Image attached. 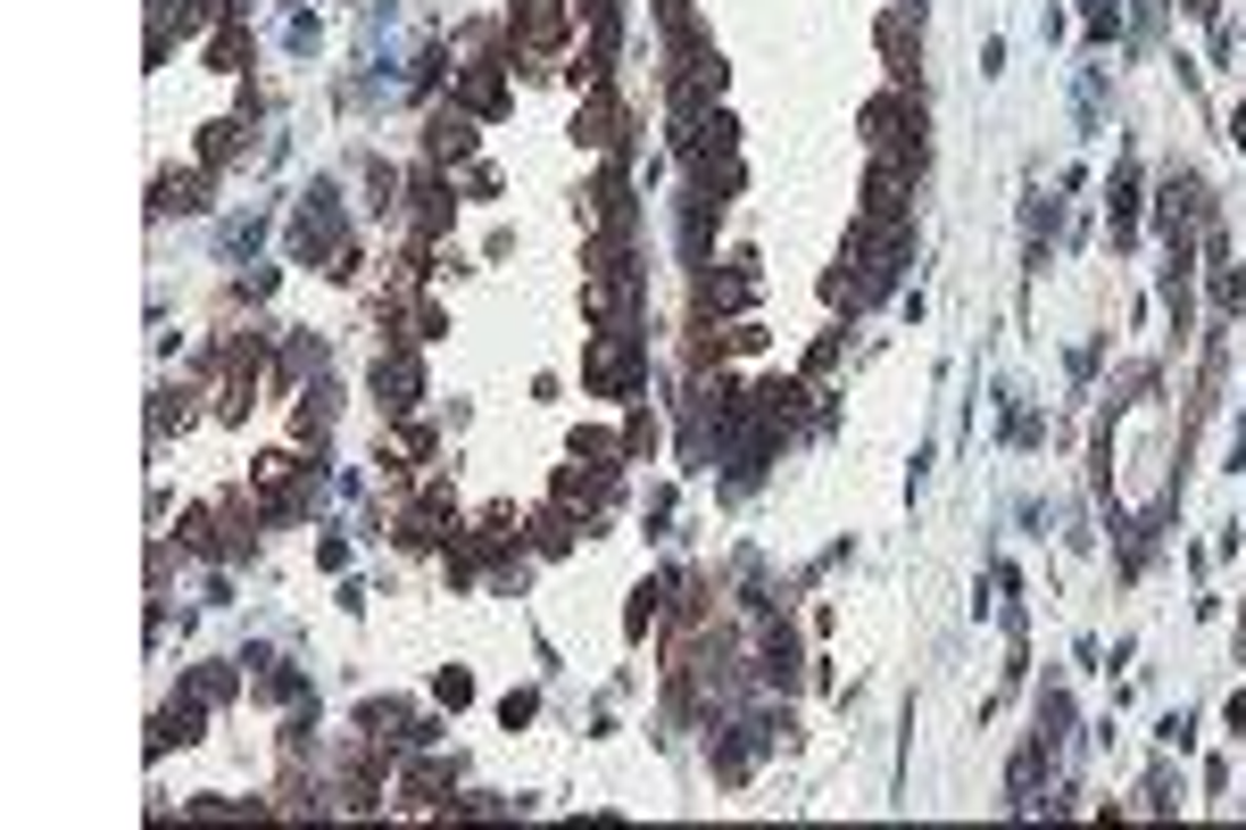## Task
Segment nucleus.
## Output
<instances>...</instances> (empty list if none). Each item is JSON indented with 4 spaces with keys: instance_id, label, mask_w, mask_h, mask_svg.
Here are the masks:
<instances>
[{
    "instance_id": "1",
    "label": "nucleus",
    "mask_w": 1246,
    "mask_h": 830,
    "mask_svg": "<svg viewBox=\"0 0 1246 830\" xmlns=\"http://www.w3.org/2000/svg\"><path fill=\"white\" fill-rule=\"evenodd\" d=\"M515 51L524 58L566 51V0H515Z\"/></svg>"
},
{
    "instance_id": "2",
    "label": "nucleus",
    "mask_w": 1246,
    "mask_h": 830,
    "mask_svg": "<svg viewBox=\"0 0 1246 830\" xmlns=\"http://www.w3.org/2000/svg\"><path fill=\"white\" fill-rule=\"evenodd\" d=\"M258 491L275 498V507H283V498L300 491V457H266V466H258Z\"/></svg>"
},
{
    "instance_id": "3",
    "label": "nucleus",
    "mask_w": 1246,
    "mask_h": 830,
    "mask_svg": "<svg viewBox=\"0 0 1246 830\" xmlns=\"http://www.w3.org/2000/svg\"><path fill=\"white\" fill-rule=\"evenodd\" d=\"M158 208H200V175H167V183H158Z\"/></svg>"
},
{
    "instance_id": "4",
    "label": "nucleus",
    "mask_w": 1246,
    "mask_h": 830,
    "mask_svg": "<svg viewBox=\"0 0 1246 830\" xmlns=\"http://www.w3.org/2000/svg\"><path fill=\"white\" fill-rule=\"evenodd\" d=\"M233 142H242V125H208V133H200V158L216 167V158H233Z\"/></svg>"
},
{
    "instance_id": "5",
    "label": "nucleus",
    "mask_w": 1246,
    "mask_h": 830,
    "mask_svg": "<svg viewBox=\"0 0 1246 830\" xmlns=\"http://www.w3.org/2000/svg\"><path fill=\"white\" fill-rule=\"evenodd\" d=\"M474 150V133H466V116H441V158H466Z\"/></svg>"
},
{
    "instance_id": "6",
    "label": "nucleus",
    "mask_w": 1246,
    "mask_h": 830,
    "mask_svg": "<svg viewBox=\"0 0 1246 830\" xmlns=\"http://www.w3.org/2000/svg\"><path fill=\"white\" fill-rule=\"evenodd\" d=\"M466 100H474V109H499V76H491V67H474V83H466Z\"/></svg>"
}]
</instances>
